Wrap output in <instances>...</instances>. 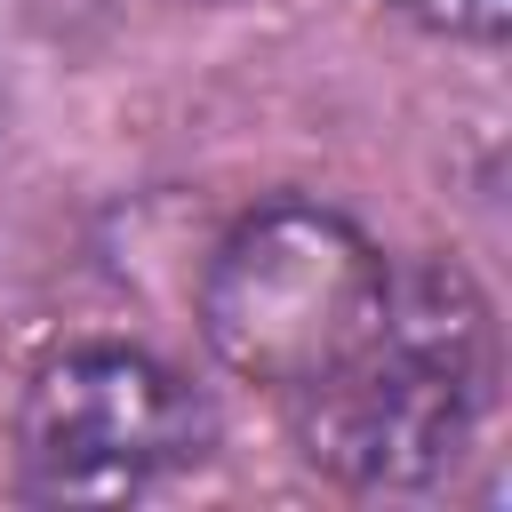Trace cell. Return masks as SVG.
Here are the masks:
<instances>
[{
  "instance_id": "obj_3",
  "label": "cell",
  "mask_w": 512,
  "mask_h": 512,
  "mask_svg": "<svg viewBox=\"0 0 512 512\" xmlns=\"http://www.w3.org/2000/svg\"><path fill=\"white\" fill-rule=\"evenodd\" d=\"M208 448H216L208 392L128 336H80L48 352L24 376L8 432L16 496L32 504H128L200 472Z\"/></svg>"
},
{
  "instance_id": "obj_4",
  "label": "cell",
  "mask_w": 512,
  "mask_h": 512,
  "mask_svg": "<svg viewBox=\"0 0 512 512\" xmlns=\"http://www.w3.org/2000/svg\"><path fill=\"white\" fill-rule=\"evenodd\" d=\"M384 8L408 16L432 40H480V48H496L504 24H512V0H384Z\"/></svg>"
},
{
  "instance_id": "obj_2",
  "label": "cell",
  "mask_w": 512,
  "mask_h": 512,
  "mask_svg": "<svg viewBox=\"0 0 512 512\" xmlns=\"http://www.w3.org/2000/svg\"><path fill=\"white\" fill-rule=\"evenodd\" d=\"M384 304H392V256L368 240L360 216L304 192L232 216L192 288V320L216 368L288 408L368 352Z\"/></svg>"
},
{
  "instance_id": "obj_1",
  "label": "cell",
  "mask_w": 512,
  "mask_h": 512,
  "mask_svg": "<svg viewBox=\"0 0 512 512\" xmlns=\"http://www.w3.org/2000/svg\"><path fill=\"white\" fill-rule=\"evenodd\" d=\"M496 304L456 256L392 264V304L368 352L304 392L296 448L344 496H432L496 416Z\"/></svg>"
}]
</instances>
